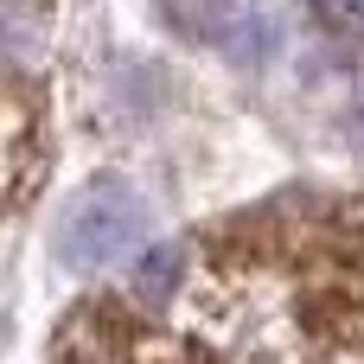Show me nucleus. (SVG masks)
<instances>
[{"label":"nucleus","instance_id":"nucleus-3","mask_svg":"<svg viewBox=\"0 0 364 364\" xmlns=\"http://www.w3.org/2000/svg\"><path fill=\"white\" fill-rule=\"evenodd\" d=\"M154 6H160V19H166L173 32H186V38H198V45L224 38V32H230V13H237V0H154Z\"/></svg>","mask_w":364,"mask_h":364},{"label":"nucleus","instance_id":"nucleus-2","mask_svg":"<svg viewBox=\"0 0 364 364\" xmlns=\"http://www.w3.org/2000/svg\"><path fill=\"white\" fill-rule=\"evenodd\" d=\"M179 282H186V250L179 243H147L134 256V269H128V294L141 307H166L179 294Z\"/></svg>","mask_w":364,"mask_h":364},{"label":"nucleus","instance_id":"nucleus-1","mask_svg":"<svg viewBox=\"0 0 364 364\" xmlns=\"http://www.w3.org/2000/svg\"><path fill=\"white\" fill-rule=\"evenodd\" d=\"M147 237V198L134 192V179L122 173H96L64 211H58V262L77 269V275H96L109 262H122L134 243Z\"/></svg>","mask_w":364,"mask_h":364},{"label":"nucleus","instance_id":"nucleus-5","mask_svg":"<svg viewBox=\"0 0 364 364\" xmlns=\"http://www.w3.org/2000/svg\"><path fill=\"white\" fill-rule=\"evenodd\" d=\"M320 13L339 26H364V0H320Z\"/></svg>","mask_w":364,"mask_h":364},{"label":"nucleus","instance_id":"nucleus-4","mask_svg":"<svg viewBox=\"0 0 364 364\" xmlns=\"http://www.w3.org/2000/svg\"><path fill=\"white\" fill-rule=\"evenodd\" d=\"M38 45H45L38 13L19 0H0V64H26V58H38Z\"/></svg>","mask_w":364,"mask_h":364}]
</instances>
